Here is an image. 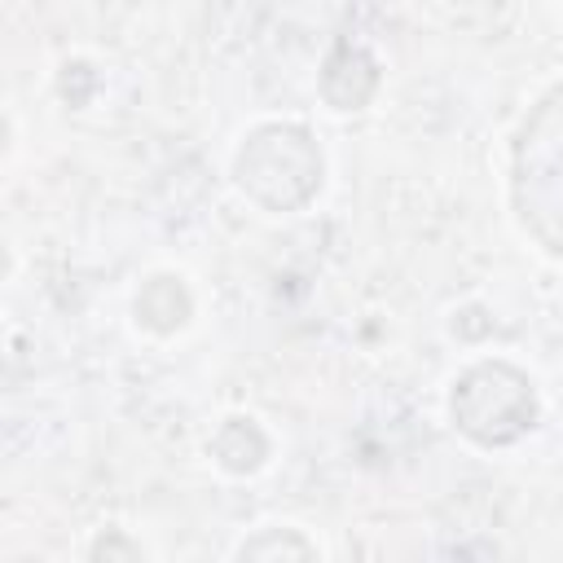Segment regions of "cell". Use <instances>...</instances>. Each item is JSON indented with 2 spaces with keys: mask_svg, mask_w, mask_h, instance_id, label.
Returning a JSON list of instances; mask_svg holds the SVG:
<instances>
[{
  "mask_svg": "<svg viewBox=\"0 0 563 563\" xmlns=\"http://www.w3.org/2000/svg\"><path fill=\"white\" fill-rule=\"evenodd\" d=\"M515 207L528 233L563 260V84L541 97L515 141Z\"/></svg>",
  "mask_w": 563,
  "mask_h": 563,
  "instance_id": "6da1fadb",
  "label": "cell"
},
{
  "mask_svg": "<svg viewBox=\"0 0 563 563\" xmlns=\"http://www.w3.org/2000/svg\"><path fill=\"white\" fill-rule=\"evenodd\" d=\"M493 413H497V435H501V444L515 440L519 431L532 427V387H528L519 374H510V383H506L501 396L493 400V396L484 391L479 369H471V374L462 378V387L453 391V418L462 422L466 435L488 440V418H493Z\"/></svg>",
  "mask_w": 563,
  "mask_h": 563,
  "instance_id": "7a4b0ae2",
  "label": "cell"
}]
</instances>
